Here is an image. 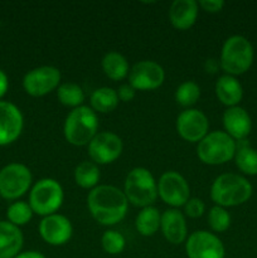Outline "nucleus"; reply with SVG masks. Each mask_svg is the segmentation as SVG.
<instances>
[{"instance_id":"f257e3e1","label":"nucleus","mask_w":257,"mask_h":258,"mask_svg":"<svg viewBox=\"0 0 257 258\" xmlns=\"http://www.w3.org/2000/svg\"><path fill=\"white\" fill-rule=\"evenodd\" d=\"M87 207L91 216L102 226H115L125 218L128 201L121 189L113 185H97L88 193Z\"/></svg>"},{"instance_id":"f03ea898","label":"nucleus","mask_w":257,"mask_h":258,"mask_svg":"<svg viewBox=\"0 0 257 258\" xmlns=\"http://www.w3.org/2000/svg\"><path fill=\"white\" fill-rule=\"evenodd\" d=\"M252 196V185L246 178L233 173L221 174L211 186V198L216 206L228 208L246 203Z\"/></svg>"},{"instance_id":"7ed1b4c3","label":"nucleus","mask_w":257,"mask_h":258,"mask_svg":"<svg viewBox=\"0 0 257 258\" xmlns=\"http://www.w3.org/2000/svg\"><path fill=\"white\" fill-rule=\"evenodd\" d=\"M97 113L88 106L73 108L66 117L63 125L65 138L71 145L86 146L97 135Z\"/></svg>"},{"instance_id":"20e7f679","label":"nucleus","mask_w":257,"mask_h":258,"mask_svg":"<svg viewBox=\"0 0 257 258\" xmlns=\"http://www.w3.org/2000/svg\"><path fill=\"white\" fill-rule=\"evenodd\" d=\"M123 193L128 203L145 208L153 206L158 199V181L146 168H134L128 171L123 184Z\"/></svg>"},{"instance_id":"39448f33","label":"nucleus","mask_w":257,"mask_h":258,"mask_svg":"<svg viewBox=\"0 0 257 258\" xmlns=\"http://www.w3.org/2000/svg\"><path fill=\"white\" fill-rule=\"evenodd\" d=\"M253 63V47L247 38L232 35L224 42L221 50L219 66L229 76L246 73Z\"/></svg>"},{"instance_id":"423d86ee","label":"nucleus","mask_w":257,"mask_h":258,"mask_svg":"<svg viewBox=\"0 0 257 258\" xmlns=\"http://www.w3.org/2000/svg\"><path fill=\"white\" fill-rule=\"evenodd\" d=\"M236 150V141L226 131H212L198 143L197 155L207 165H222L234 159Z\"/></svg>"},{"instance_id":"0eeeda50","label":"nucleus","mask_w":257,"mask_h":258,"mask_svg":"<svg viewBox=\"0 0 257 258\" xmlns=\"http://www.w3.org/2000/svg\"><path fill=\"white\" fill-rule=\"evenodd\" d=\"M65 201L62 185L55 179L43 178L33 185L29 193V206L33 213L47 217L57 213Z\"/></svg>"},{"instance_id":"6e6552de","label":"nucleus","mask_w":257,"mask_h":258,"mask_svg":"<svg viewBox=\"0 0 257 258\" xmlns=\"http://www.w3.org/2000/svg\"><path fill=\"white\" fill-rule=\"evenodd\" d=\"M33 175L28 166L12 163L0 170V197L15 201L24 196L32 186Z\"/></svg>"},{"instance_id":"1a4fd4ad","label":"nucleus","mask_w":257,"mask_h":258,"mask_svg":"<svg viewBox=\"0 0 257 258\" xmlns=\"http://www.w3.org/2000/svg\"><path fill=\"white\" fill-rule=\"evenodd\" d=\"M158 196L173 208L184 207L190 199V188L183 175L176 171H165L158 181Z\"/></svg>"},{"instance_id":"9d476101","label":"nucleus","mask_w":257,"mask_h":258,"mask_svg":"<svg viewBox=\"0 0 257 258\" xmlns=\"http://www.w3.org/2000/svg\"><path fill=\"white\" fill-rule=\"evenodd\" d=\"M60 77V71L57 67L42 66L24 76L23 88L32 97H43L59 87Z\"/></svg>"},{"instance_id":"9b49d317","label":"nucleus","mask_w":257,"mask_h":258,"mask_svg":"<svg viewBox=\"0 0 257 258\" xmlns=\"http://www.w3.org/2000/svg\"><path fill=\"white\" fill-rule=\"evenodd\" d=\"M88 155L97 165H106L117 160L123 150V144L120 136L111 131H102L88 144Z\"/></svg>"},{"instance_id":"f8f14e48","label":"nucleus","mask_w":257,"mask_h":258,"mask_svg":"<svg viewBox=\"0 0 257 258\" xmlns=\"http://www.w3.org/2000/svg\"><path fill=\"white\" fill-rule=\"evenodd\" d=\"M185 253L188 258H224L226 249L214 233L197 231L186 238Z\"/></svg>"},{"instance_id":"ddd939ff","label":"nucleus","mask_w":257,"mask_h":258,"mask_svg":"<svg viewBox=\"0 0 257 258\" xmlns=\"http://www.w3.org/2000/svg\"><path fill=\"white\" fill-rule=\"evenodd\" d=\"M165 80V71L154 60H140L130 68L128 83L136 91H153Z\"/></svg>"},{"instance_id":"4468645a","label":"nucleus","mask_w":257,"mask_h":258,"mask_svg":"<svg viewBox=\"0 0 257 258\" xmlns=\"http://www.w3.org/2000/svg\"><path fill=\"white\" fill-rule=\"evenodd\" d=\"M209 121L206 113L197 108H186L176 118V133L183 140L199 143L207 136Z\"/></svg>"},{"instance_id":"2eb2a0df","label":"nucleus","mask_w":257,"mask_h":258,"mask_svg":"<svg viewBox=\"0 0 257 258\" xmlns=\"http://www.w3.org/2000/svg\"><path fill=\"white\" fill-rule=\"evenodd\" d=\"M43 241L50 246H63L71 239L73 227L70 219L62 214H50L43 217L38 227Z\"/></svg>"},{"instance_id":"dca6fc26","label":"nucleus","mask_w":257,"mask_h":258,"mask_svg":"<svg viewBox=\"0 0 257 258\" xmlns=\"http://www.w3.org/2000/svg\"><path fill=\"white\" fill-rule=\"evenodd\" d=\"M24 118L22 111L12 102L0 101V146L13 144L22 135Z\"/></svg>"},{"instance_id":"f3484780","label":"nucleus","mask_w":257,"mask_h":258,"mask_svg":"<svg viewBox=\"0 0 257 258\" xmlns=\"http://www.w3.org/2000/svg\"><path fill=\"white\" fill-rule=\"evenodd\" d=\"M160 229L171 244H180L188 238V227L184 214L179 209L171 208L161 214Z\"/></svg>"},{"instance_id":"a211bd4d","label":"nucleus","mask_w":257,"mask_h":258,"mask_svg":"<svg viewBox=\"0 0 257 258\" xmlns=\"http://www.w3.org/2000/svg\"><path fill=\"white\" fill-rule=\"evenodd\" d=\"M223 126L233 140H244L249 135L252 121L248 112L239 106L228 107L223 113Z\"/></svg>"},{"instance_id":"6ab92c4d","label":"nucleus","mask_w":257,"mask_h":258,"mask_svg":"<svg viewBox=\"0 0 257 258\" xmlns=\"http://www.w3.org/2000/svg\"><path fill=\"white\" fill-rule=\"evenodd\" d=\"M199 5L196 0H175L169 8V20L178 30H188L198 19Z\"/></svg>"},{"instance_id":"aec40b11","label":"nucleus","mask_w":257,"mask_h":258,"mask_svg":"<svg viewBox=\"0 0 257 258\" xmlns=\"http://www.w3.org/2000/svg\"><path fill=\"white\" fill-rule=\"evenodd\" d=\"M24 237L19 227L0 221V258H14L20 253Z\"/></svg>"},{"instance_id":"412c9836","label":"nucleus","mask_w":257,"mask_h":258,"mask_svg":"<svg viewBox=\"0 0 257 258\" xmlns=\"http://www.w3.org/2000/svg\"><path fill=\"white\" fill-rule=\"evenodd\" d=\"M216 96L222 105L227 107H234L243 97V88L236 77L229 75H223L216 82Z\"/></svg>"},{"instance_id":"4be33fe9","label":"nucleus","mask_w":257,"mask_h":258,"mask_svg":"<svg viewBox=\"0 0 257 258\" xmlns=\"http://www.w3.org/2000/svg\"><path fill=\"white\" fill-rule=\"evenodd\" d=\"M102 71L110 80L121 81L126 78L130 72V66L125 55L118 52H108L103 55Z\"/></svg>"},{"instance_id":"5701e85b","label":"nucleus","mask_w":257,"mask_h":258,"mask_svg":"<svg viewBox=\"0 0 257 258\" xmlns=\"http://www.w3.org/2000/svg\"><path fill=\"white\" fill-rule=\"evenodd\" d=\"M161 214L154 206L141 208L135 219V228L141 236L151 237L160 229Z\"/></svg>"},{"instance_id":"b1692460","label":"nucleus","mask_w":257,"mask_h":258,"mask_svg":"<svg viewBox=\"0 0 257 258\" xmlns=\"http://www.w3.org/2000/svg\"><path fill=\"white\" fill-rule=\"evenodd\" d=\"M118 96L116 90L111 87H100L92 92L90 97L91 108L96 113H108L112 112L117 107Z\"/></svg>"},{"instance_id":"393cba45","label":"nucleus","mask_w":257,"mask_h":258,"mask_svg":"<svg viewBox=\"0 0 257 258\" xmlns=\"http://www.w3.org/2000/svg\"><path fill=\"white\" fill-rule=\"evenodd\" d=\"M73 176H75V181L78 186L92 190L98 185L101 173L98 165L93 161H82L76 166Z\"/></svg>"},{"instance_id":"a878e982","label":"nucleus","mask_w":257,"mask_h":258,"mask_svg":"<svg viewBox=\"0 0 257 258\" xmlns=\"http://www.w3.org/2000/svg\"><path fill=\"white\" fill-rule=\"evenodd\" d=\"M57 97L58 101L66 107L77 108L80 106H83L85 102V92L82 87L78 86L77 83L66 82L59 85L57 88Z\"/></svg>"},{"instance_id":"bb28decb","label":"nucleus","mask_w":257,"mask_h":258,"mask_svg":"<svg viewBox=\"0 0 257 258\" xmlns=\"http://www.w3.org/2000/svg\"><path fill=\"white\" fill-rule=\"evenodd\" d=\"M236 165L242 173L247 175H257V150L248 145L237 148L234 154Z\"/></svg>"},{"instance_id":"cd10ccee","label":"nucleus","mask_w":257,"mask_h":258,"mask_svg":"<svg viewBox=\"0 0 257 258\" xmlns=\"http://www.w3.org/2000/svg\"><path fill=\"white\" fill-rule=\"evenodd\" d=\"M201 97V87L194 81H185L175 90V101L181 107L190 108Z\"/></svg>"},{"instance_id":"c85d7f7f","label":"nucleus","mask_w":257,"mask_h":258,"mask_svg":"<svg viewBox=\"0 0 257 258\" xmlns=\"http://www.w3.org/2000/svg\"><path fill=\"white\" fill-rule=\"evenodd\" d=\"M33 214L34 213H33L29 203H25V202H14L13 204H10L7 211L8 222L17 227L29 223L30 219L33 218Z\"/></svg>"},{"instance_id":"c756f323","label":"nucleus","mask_w":257,"mask_h":258,"mask_svg":"<svg viewBox=\"0 0 257 258\" xmlns=\"http://www.w3.org/2000/svg\"><path fill=\"white\" fill-rule=\"evenodd\" d=\"M208 226L217 233L226 232L231 226V216L227 209L219 206L212 207L208 213Z\"/></svg>"},{"instance_id":"7c9ffc66","label":"nucleus","mask_w":257,"mask_h":258,"mask_svg":"<svg viewBox=\"0 0 257 258\" xmlns=\"http://www.w3.org/2000/svg\"><path fill=\"white\" fill-rule=\"evenodd\" d=\"M101 244H102V248L106 253L115 256V254H120L125 249L126 239L120 232L108 229L102 234Z\"/></svg>"},{"instance_id":"2f4dec72","label":"nucleus","mask_w":257,"mask_h":258,"mask_svg":"<svg viewBox=\"0 0 257 258\" xmlns=\"http://www.w3.org/2000/svg\"><path fill=\"white\" fill-rule=\"evenodd\" d=\"M206 212V204L199 198H190L184 206V213L189 218H199Z\"/></svg>"},{"instance_id":"473e14b6","label":"nucleus","mask_w":257,"mask_h":258,"mask_svg":"<svg viewBox=\"0 0 257 258\" xmlns=\"http://www.w3.org/2000/svg\"><path fill=\"white\" fill-rule=\"evenodd\" d=\"M116 92H117L118 100L122 101V102H131L136 96V90L130 85V83L121 85Z\"/></svg>"},{"instance_id":"72a5a7b5","label":"nucleus","mask_w":257,"mask_h":258,"mask_svg":"<svg viewBox=\"0 0 257 258\" xmlns=\"http://www.w3.org/2000/svg\"><path fill=\"white\" fill-rule=\"evenodd\" d=\"M226 3L223 0H201L198 3L199 7L207 13H218L223 9Z\"/></svg>"},{"instance_id":"f704fd0d","label":"nucleus","mask_w":257,"mask_h":258,"mask_svg":"<svg viewBox=\"0 0 257 258\" xmlns=\"http://www.w3.org/2000/svg\"><path fill=\"white\" fill-rule=\"evenodd\" d=\"M8 88H9V80H8V76L5 75L4 71L0 70V100L5 96Z\"/></svg>"},{"instance_id":"c9c22d12","label":"nucleus","mask_w":257,"mask_h":258,"mask_svg":"<svg viewBox=\"0 0 257 258\" xmlns=\"http://www.w3.org/2000/svg\"><path fill=\"white\" fill-rule=\"evenodd\" d=\"M14 258H47L43 253L38 251H25V252H20L18 256H15Z\"/></svg>"},{"instance_id":"e433bc0d","label":"nucleus","mask_w":257,"mask_h":258,"mask_svg":"<svg viewBox=\"0 0 257 258\" xmlns=\"http://www.w3.org/2000/svg\"><path fill=\"white\" fill-rule=\"evenodd\" d=\"M217 70H218V63H217L216 59H208L206 62V71L207 72H211V73H214L217 72Z\"/></svg>"}]
</instances>
